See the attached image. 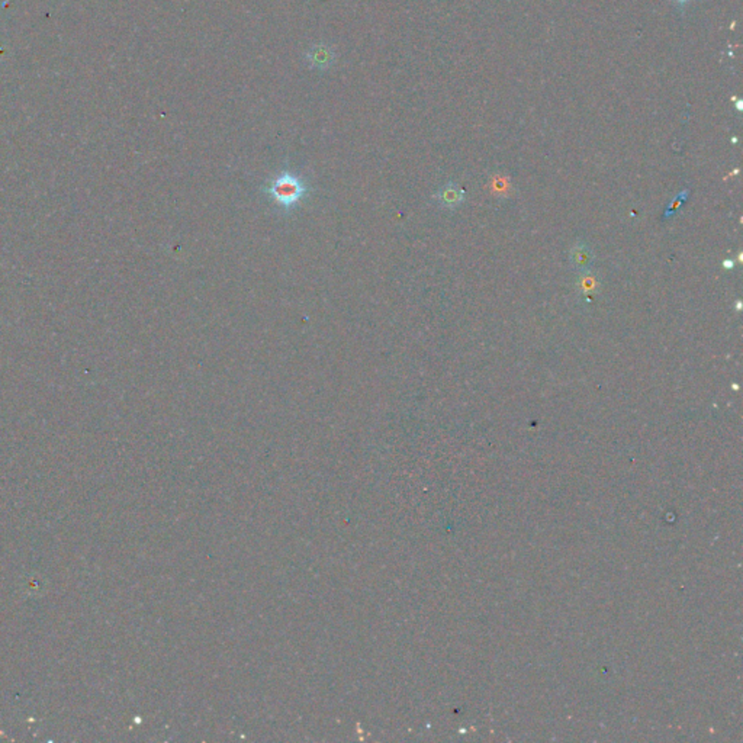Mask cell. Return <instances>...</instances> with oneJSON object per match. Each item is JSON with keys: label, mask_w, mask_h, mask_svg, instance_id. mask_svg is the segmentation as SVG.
Here are the masks:
<instances>
[{"label": "cell", "mask_w": 743, "mask_h": 743, "mask_svg": "<svg viewBox=\"0 0 743 743\" xmlns=\"http://www.w3.org/2000/svg\"><path fill=\"white\" fill-rule=\"evenodd\" d=\"M263 192L278 209L290 212L308 198L310 186L298 173L283 170L263 186Z\"/></svg>", "instance_id": "1"}, {"label": "cell", "mask_w": 743, "mask_h": 743, "mask_svg": "<svg viewBox=\"0 0 743 743\" xmlns=\"http://www.w3.org/2000/svg\"><path fill=\"white\" fill-rule=\"evenodd\" d=\"M594 251L582 240H578L569 250V262L578 273L589 272L594 266Z\"/></svg>", "instance_id": "2"}, {"label": "cell", "mask_w": 743, "mask_h": 743, "mask_svg": "<svg viewBox=\"0 0 743 743\" xmlns=\"http://www.w3.org/2000/svg\"><path fill=\"white\" fill-rule=\"evenodd\" d=\"M434 198L437 199L440 206L448 208V209H455L463 204L465 192L458 183L449 181L443 186V188L436 194Z\"/></svg>", "instance_id": "3"}, {"label": "cell", "mask_w": 743, "mask_h": 743, "mask_svg": "<svg viewBox=\"0 0 743 743\" xmlns=\"http://www.w3.org/2000/svg\"><path fill=\"white\" fill-rule=\"evenodd\" d=\"M575 288H576L579 295H584V296L596 295V293H599L601 290V280H600V278L596 273H592L589 270V272H585V273H579V276L576 279V283H575Z\"/></svg>", "instance_id": "4"}, {"label": "cell", "mask_w": 743, "mask_h": 743, "mask_svg": "<svg viewBox=\"0 0 743 743\" xmlns=\"http://www.w3.org/2000/svg\"><path fill=\"white\" fill-rule=\"evenodd\" d=\"M491 191L498 198H508L511 195L510 192V181L507 177L497 176L491 180Z\"/></svg>", "instance_id": "5"}, {"label": "cell", "mask_w": 743, "mask_h": 743, "mask_svg": "<svg viewBox=\"0 0 743 743\" xmlns=\"http://www.w3.org/2000/svg\"><path fill=\"white\" fill-rule=\"evenodd\" d=\"M687 195H688V191H684V192H683V194H681V195H680V196H678V198H677L675 201H673V205L670 206V209H668V211H666V216H670V214H671L673 211L675 212V209H677V208H678V206L681 205V201H683L684 198H687Z\"/></svg>", "instance_id": "6"}, {"label": "cell", "mask_w": 743, "mask_h": 743, "mask_svg": "<svg viewBox=\"0 0 743 743\" xmlns=\"http://www.w3.org/2000/svg\"><path fill=\"white\" fill-rule=\"evenodd\" d=\"M673 2H674L675 5H678L680 8H685V6L691 2V0H673Z\"/></svg>", "instance_id": "7"}, {"label": "cell", "mask_w": 743, "mask_h": 743, "mask_svg": "<svg viewBox=\"0 0 743 743\" xmlns=\"http://www.w3.org/2000/svg\"><path fill=\"white\" fill-rule=\"evenodd\" d=\"M722 265H723V268H724V269H733V266H734V262H733V260H724V262H723Z\"/></svg>", "instance_id": "8"}, {"label": "cell", "mask_w": 743, "mask_h": 743, "mask_svg": "<svg viewBox=\"0 0 743 743\" xmlns=\"http://www.w3.org/2000/svg\"><path fill=\"white\" fill-rule=\"evenodd\" d=\"M736 310H737V311H740V310H742V302H740V301H739V302L736 304Z\"/></svg>", "instance_id": "9"}]
</instances>
